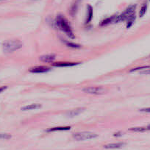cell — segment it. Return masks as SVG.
Masks as SVG:
<instances>
[{"instance_id": "obj_5", "label": "cell", "mask_w": 150, "mask_h": 150, "mask_svg": "<svg viewBox=\"0 0 150 150\" xmlns=\"http://www.w3.org/2000/svg\"><path fill=\"white\" fill-rule=\"evenodd\" d=\"M85 93H90V94H102L105 93V90L102 87H89L85 88L83 90Z\"/></svg>"}, {"instance_id": "obj_10", "label": "cell", "mask_w": 150, "mask_h": 150, "mask_svg": "<svg viewBox=\"0 0 150 150\" xmlns=\"http://www.w3.org/2000/svg\"><path fill=\"white\" fill-rule=\"evenodd\" d=\"M79 64L78 63H56V64H53L52 65L54 66L57 67H68V66H76Z\"/></svg>"}, {"instance_id": "obj_25", "label": "cell", "mask_w": 150, "mask_h": 150, "mask_svg": "<svg viewBox=\"0 0 150 150\" xmlns=\"http://www.w3.org/2000/svg\"><path fill=\"white\" fill-rule=\"evenodd\" d=\"M147 130H150V124H149V126H148V127H147Z\"/></svg>"}, {"instance_id": "obj_2", "label": "cell", "mask_w": 150, "mask_h": 150, "mask_svg": "<svg viewBox=\"0 0 150 150\" xmlns=\"http://www.w3.org/2000/svg\"><path fill=\"white\" fill-rule=\"evenodd\" d=\"M23 46L22 42L18 40H9L4 42L2 49L5 53H11L21 49Z\"/></svg>"}, {"instance_id": "obj_16", "label": "cell", "mask_w": 150, "mask_h": 150, "mask_svg": "<svg viewBox=\"0 0 150 150\" xmlns=\"http://www.w3.org/2000/svg\"><path fill=\"white\" fill-rule=\"evenodd\" d=\"M147 4L145 3L142 5L141 8L140 12H139V16L143 17V16L145 15V14L147 13Z\"/></svg>"}, {"instance_id": "obj_21", "label": "cell", "mask_w": 150, "mask_h": 150, "mask_svg": "<svg viewBox=\"0 0 150 150\" xmlns=\"http://www.w3.org/2000/svg\"><path fill=\"white\" fill-rule=\"evenodd\" d=\"M141 74H146V75H150V69H147V70L143 71V72H140Z\"/></svg>"}, {"instance_id": "obj_17", "label": "cell", "mask_w": 150, "mask_h": 150, "mask_svg": "<svg viewBox=\"0 0 150 150\" xmlns=\"http://www.w3.org/2000/svg\"><path fill=\"white\" fill-rule=\"evenodd\" d=\"M135 20V15H133L132 16H131L130 18H129L128 20H127V29L130 28V27L133 24Z\"/></svg>"}, {"instance_id": "obj_7", "label": "cell", "mask_w": 150, "mask_h": 150, "mask_svg": "<svg viewBox=\"0 0 150 150\" xmlns=\"http://www.w3.org/2000/svg\"><path fill=\"white\" fill-rule=\"evenodd\" d=\"M126 145V143L124 142H118V143H112L106 144L104 146V148L107 149H120Z\"/></svg>"}, {"instance_id": "obj_13", "label": "cell", "mask_w": 150, "mask_h": 150, "mask_svg": "<svg viewBox=\"0 0 150 150\" xmlns=\"http://www.w3.org/2000/svg\"><path fill=\"white\" fill-rule=\"evenodd\" d=\"M115 18H116V16H111V17H109V18H105V20H103L102 22H101L100 25H101V26H105V25H107L110 23H113V22H114Z\"/></svg>"}, {"instance_id": "obj_6", "label": "cell", "mask_w": 150, "mask_h": 150, "mask_svg": "<svg viewBox=\"0 0 150 150\" xmlns=\"http://www.w3.org/2000/svg\"><path fill=\"white\" fill-rule=\"evenodd\" d=\"M51 68L47 66H35L32 67V68H30V72L32 73H36V74H41V73H46V72H49Z\"/></svg>"}, {"instance_id": "obj_4", "label": "cell", "mask_w": 150, "mask_h": 150, "mask_svg": "<svg viewBox=\"0 0 150 150\" xmlns=\"http://www.w3.org/2000/svg\"><path fill=\"white\" fill-rule=\"evenodd\" d=\"M98 135L91 132H80L73 134V138L77 141H85L95 139Z\"/></svg>"}, {"instance_id": "obj_11", "label": "cell", "mask_w": 150, "mask_h": 150, "mask_svg": "<svg viewBox=\"0 0 150 150\" xmlns=\"http://www.w3.org/2000/svg\"><path fill=\"white\" fill-rule=\"evenodd\" d=\"M71 129L70 127H52L47 130V132H56V131H66Z\"/></svg>"}, {"instance_id": "obj_15", "label": "cell", "mask_w": 150, "mask_h": 150, "mask_svg": "<svg viewBox=\"0 0 150 150\" xmlns=\"http://www.w3.org/2000/svg\"><path fill=\"white\" fill-rule=\"evenodd\" d=\"M130 131H132V132H145L147 131V127H132V128H130Z\"/></svg>"}, {"instance_id": "obj_14", "label": "cell", "mask_w": 150, "mask_h": 150, "mask_svg": "<svg viewBox=\"0 0 150 150\" xmlns=\"http://www.w3.org/2000/svg\"><path fill=\"white\" fill-rule=\"evenodd\" d=\"M84 110H85L84 108H79V109H76V110H72L70 113H68V116H69L71 117L76 116H77L78 114H80V113H82Z\"/></svg>"}, {"instance_id": "obj_23", "label": "cell", "mask_w": 150, "mask_h": 150, "mask_svg": "<svg viewBox=\"0 0 150 150\" xmlns=\"http://www.w3.org/2000/svg\"><path fill=\"white\" fill-rule=\"evenodd\" d=\"M6 89H7V86L0 87V93H2V92L3 91H5Z\"/></svg>"}, {"instance_id": "obj_1", "label": "cell", "mask_w": 150, "mask_h": 150, "mask_svg": "<svg viewBox=\"0 0 150 150\" xmlns=\"http://www.w3.org/2000/svg\"><path fill=\"white\" fill-rule=\"evenodd\" d=\"M55 23L57 25L58 28L60 29V30H62L63 32H65V34L67 36L69 37L70 39H74L75 36L74 35L73 32H72L70 25L68 24V21H67L63 16L59 15L56 18Z\"/></svg>"}, {"instance_id": "obj_24", "label": "cell", "mask_w": 150, "mask_h": 150, "mask_svg": "<svg viewBox=\"0 0 150 150\" xmlns=\"http://www.w3.org/2000/svg\"><path fill=\"white\" fill-rule=\"evenodd\" d=\"M122 135V132H117V133L114 134V136L118 137V136H121V135Z\"/></svg>"}, {"instance_id": "obj_22", "label": "cell", "mask_w": 150, "mask_h": 150, "mask_svg": "<svg viewBox=\"0 0 150 150\" xmlns=\"http://www.w3.org/2000/svg\"><path fill=\"white\" fill-rule=\"evenodd\" d=\"M140 110L141 112H145V113H150V107H146V108H143L141 109Z\"/></svg>"}, {"instance_id": "obj_26", "label": "cell", "mask_w": 150, "mask_h": 150, "mask_svg": "<svg viewBox=\"0 0 150 150\" xmlns=\"http://www.w3.org/2000/svg\"><path fill=\"white\" fill-rule=\"evenodd\" d=\"M0 1H4V0H0Z\"/></svg>"}, {"instance_id": "obj_3", "label": "cell", "mask_w": 150, "mask_h": 150, "mask_svg": "<svg viewBox=\"0 0 150 150\" xmlns=\"http://www.w3.org/2000/svg\"><path fill=\"white\" fill-rule=\"evenodd\" d=\"M135 9H136V5H130V6L125 10V11L124 12L123 14L116 16L115 20H114V23L127 21L130 17L132 16L133 15H135Z\"/></svg>"}, {"instance_id": "obj_18", "label": "cell", "mask_w": 150, "mask_h": 150, "mask_svg": "<svg viewBox=\"0 0 150 150\" xmlns=\"http://www.w3.org/2000/svg\"><path fill=\"white\" fill-rule=\"evenodd\" d=\"M66 45L68 47H71V48H74V49H79L81 47V46L79 45V44H76V43H72V42H65Z\"/></svg>"}, {"instance_id": "obj_20", "label": "cell", "mask_w": 150, "mask_h": 150, "mask_svg": "<svg viewBox=\"0 0 150 150\" xmlns=\"http://www.w3.org/2000/svg\"><path fill=\"white\" fill-rule=\"evenodd\" d=\"M11 139V135L7 133H0V139H5V140H7V139Z\"/></svg>"}, {"instance_id": "obj_19", "label": "cell", "mask_w": 150, "mask_h": 150, "mask_svg": "<svg viewBox=\"0 0 150 150\" xmlns=\"http://www.w3.org/2000/svg\"><path fill=\"white\" fill-rule=\"evenodd\" d=\"M150 68V66H141V67H137V68H132L131 70L130 71V72H136V71L139 70H142V69H149Z\"/></svg>"}, {"instance_id": "obj_27", "label": "cell", "mask_w": 150, "mask_h": 150, "mask_svg": "<svg viewBox=\"0 0 150 150\" xmlns=\"http://www.w3.org/2000/svg\"><path fill=\"white\" fill-rule=\"evenodd\" d=\"M149 2H150V0H149Z\"/></svg>"}, {"instance_id": "obj_9", "label": "cell", "mask_w": 150, "mask_h": 150, "mask_svg": "<svg viewBox=\"0 0 150 150\" xmlns=\"http://www.w3.org/2000/svg\"><path fill=\"white\" fill-rule=\"evenodd\" d=\"M41 107V105L40 104H32V105H29L27 106H24L22 108V110L26 111V110H37V109Z\"/></svg>"}, {"instance_id": "obj_12", "label": "cell", "mask_w": 150, "mask_h": 150, "mask_svg": "<svg viewBox=\"0 0 150 150\" xmlns=\"http://www.w3.org/2000/svg\"><path fill=\"white\" fill-rule=\"evenodd\" d=\"M92 18H93V8L91 5L88 6V16H87L86 18V23H89L92 20Z\"/></svg>"}, {"instance_id": "obj_8", "label": "cell", "mask_w": 150, "mask_h": 150, "mask_svg": "<svg viewBox=\"0 0 150 150\" xmlns=\"http://www.w3.org/2000/svg\"><path fill=\"white\" fill-rule=\"evenodd\" d=\"M41 61L43 62V63H52L55 60V55H43L39 57Z\"/></svg>"}]
</instances>
